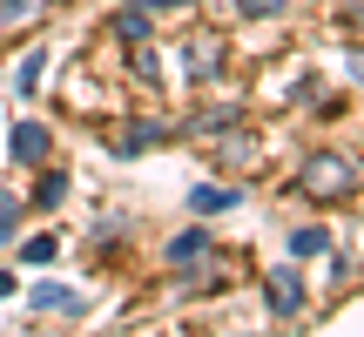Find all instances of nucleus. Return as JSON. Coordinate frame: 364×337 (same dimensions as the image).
<instances>
[{
  "mask_svg": "<svg viewBox=\"0 0 364 337\" xmlns=\"http://www.w3.org/2000/svg\"><path fill=\"white\" fill-rule=\"evenodd\" d=\"M48 149H54V135H48V122H14V129H7V156L21 162V168H34V162H48Z\"/></svg>",
  "mask_w": 364,
  "mask_h": 337,
  "instance_id": "obj_1",
  "label": "nucleus"
},
{
  "mask_svg": "<svg viewBox=\"0 0 364 337\" xmlns=\"http://www.w3.org/2000/svg\"><path fill=\"white\" fill-rule=\"evenodd\" d=\"M216 250V236H209V223H189L182 236H169V270H196V263Z\"/></svg>",
  "mask_w": 364,
  "mask_h": 337,
  "instance_id": "obj_2",
  "label": "nucleus"
},
{
  "mask_svg": "<svg viewBox=\"0 0 364 337\" xmlns=\"http://www.w3.org/2000/svg\"><path fill=\"white\" fill-rule=\"evenodd\" d=\"M263 297H270L277 317H297L304 311V284H297V263H284V270H270V284H263Z\"/></svg>",
  "mask_w": 364,
  "mask_h": 337,
  "instance_id": "obj_3",
  "label": "nucleus"
},
{
  "mask_svg": "<svg viewBox=\"0 0 364 337\" xmlns=\"http://www.w3.org/2000/svg\"><path fill=\"white\" fill-rule=\"evenodd\" d=\"M304 182H311L317 196H344V189H351V168H344L338 156H317V162H311V176H304Z\"/></svg>",
  "mask_w": 364,
  "mask_h": 337,
  "instance_id": "obj_4",
  "label": "nucleus"
},
{
  "mask_svg": "<svg viewBox=\"0 0 364 337\" xmlns=\"http://www.w3.org/2000/svg\"><path fill=\"white\" fill-rule=\"evenodd\" d=\"M243 203V189H223V182H203V189H189V209L196 216H223V209Z\"/></svg>",
  "mask_w": 364,
  "mask_h": 337,
  "instance_id": "obj_5",
  "label": "nucleus"
},
{
  "mask_svg": "<svg viewBox=\"0 0 364 337\" xmlns=\"http://www.w3.org/2000/svg\"><path fill=\"white\" fill-rule=\"evenodd\" d=\"M34 311H61V317H81L88 304H81V290H68V284H34Z\"/></svg>",
  "mask_w": 364,
  "mask_h": 337,
  "instance_id": "obj_6",
  "label": "nucleus"
},
{
  "mask_svg": "<svg viewBox=\"0 0 364 337\" xmlns=\"http://www.w3.org/2000/svg\"><path fill=\"white\" fill-rule=\"evenodd\" d=\"M317 250H331V230H317V223L290 230V257H317Z\"/></svg>",
  "mask_w": 364,
  "mask_h": 337,
  "instance_id": "obj_7",
  "label": "nucleus"
},
{
  "mask_svg": "<svg viewBox=\"0 0 364 337\" xmlns=\"http://www.w3.org/2000/svg\"><path fill=\"white\" fill-rule=\"evenodd\" d=\"M115 34L129 41V48H142V34H149V7H122V14H115Z\"/></svg>",
  "mask_w": 364,
  "mask_h": 337,
  "instance_id": "obj_8",
  "label": "nucleus"
},
{
  "mask_svg": "<svg viewBox=\"0 0 364 337\" xmlns=\"http://www.w3.org/2000/svg\"><path fill=\"white\" fill-rule=\"evenodd\" d=\"M216 61H223V48H216V41H196V48H189V75H196V81H209V75H216Z\"/></svg>",
  "mask_w": 364,
  "mask_h": 337,
  "instance_id": "obj_9",
  "label": "nucleus"
},
{
  "mask_svg": "<svg viewBox=\"0 0 364 337\" xmlns=\"http://www.w3.org/2000/svg\"><path fill=\"white\" fill-rule=\"evenodd\" d=\"M162 135H169V129H162V122H135V129L122 135V156H135V149H149V142H162Z\"/></svg>",
  "mask_w": 364,
  "mask_h": 337,
  "instance_id": "obj_10",
  "label": "nucleus"
},
{
  "mask_svg": "<svg viewBox=\"0 0 364 337\" xmlns=\"http://www.w3.org/2000/svg\"><path fill=\"white\" fill-rule=\"evenodd\" d=\"M61 196H68V176H61V168H48L41 189H34V203H41V209H61Z\"/></svg>",
  "mask_w": 364,
  "mask_h": 337,
  "instance_id": "obj_11",
  "label": "nucleus"
},
{
  "mask_svg": "<svg viewBox=\"0 0 364 337\" xmlns=\"http://www.w3.org/2000/svg\"><path fill=\"white\" fill-rule=\"evenodd\" d=\"M21 216H27V203H21V196H7V189H0V243H7V236L21 230Z\"/></svg>",
  "mask_w": 364,
  "mask_h": 337,
  "instance_id": "obj_12",
  "label": "nucleus"
},
{
  "mask_svg": "<svg viewBox=\"0 0 364 337\" xmlns=\"http://www.w3.org/2000/svg\"><path fill=\"white\" fill-rule=\"evenodd\" d=\"M236 14H243V21H277V14L290 7V0H230Z\"/></svg>",
  "mask_w": 364,
  "mask_h": 337,
  "instance_id": "obj_13",
  "label": "nucleus"
},
{
  "mask_svg": "<svg viewBox=\"0 0 364 337\" xmlns=\"http://www.w3.org/2000/svg\"><path fill=\"white\" fill-rule=\"evenodd\" d=\"M41 75H48V54H27V61H21V95H34Z\"/></svg>",
  "mask_w": 364,
  "mask_h": 337,
  "instance_id": "obj_14",
  "label": "nucleus"
},
{
  "mask_svg": "<svg viewBox=\"0 0 364 337\" xmlns=\"http://www.w3.org/2000/svg\"><path fill=\"white\" fill-rule=\"evenodd\" d=\"M54 257V236H27L21 243V263H48Z\"/></svg>",
  "mask_w": 364,
  "mask_h": 337,
  "instance_id": "obj_15",
  "label": "nucleus"
},
{
  "mask_svg": "<svg viewBox=\"0 0 364 337\" xmlns=\"http://www.w3.org/2000/svg\"><path fill=\"white\" fill-rule=\"evenodd\" d=\"M34 7H41V0H0V21H27Z\"/></svg>",
  "mask_w": 364,
  "mask_h": 337,
  "instance_id": "obj_16",
  "label": "nucleus"
},
{
  "mask_svg": "<svg viewBox=\"0 0 364 337\" xmlns=\"http://www.w3.org/2000/svg\"><path fill=\"white\" fill-rule=\"evenodd\" d=\"M135 7H149V14H169V7H189V0H135Z\"/></svg>",
  "mask_w": 364,
  "mask_h": 337,
  "instance_id": "obj_17",
  "label": "nucleus"
},
{
  "mask_svg": "<svg viewBox=\"0 0 364 337\" xmlns=\"http://www.w3.org/2000/svg\"><path fill=\"white\" fill-rule=\"evenodd\" d=\"M0 297H14V270H0Z\"/></svg>",
  "mask_w": 364,
  "mask_h": 337,
  "instance_id": "obj_18",
  "label": "nucleus"
},
{
  "mask_svg": "<svg viewBox=\"0 0 364 337\" xmlns=\"http://www.w3.org/2000/svg\"><path fill=\"white\" fill-rule=\"evenodd\" d=\"M351 75H358V81H364V48H358V54H351Z\"/></svg>",
  "mask_w": 364,
  "mask_h": 337,
  "instance_id": "obj_19",
  "label": "nucleus"
},
{
  "mask_svg": "<svg viewBox=\"0 0 364 337\" xmlns=\"http://www.w3.org/2000/svg\"><path fill=\"white\" fill-rule=\"evenodd\" d=\"M351 21H364V0H351Z\"/></svg>",
  "mask_w": 364,
  "mask_h": 337,
  "instance_id": "obj_20",
  "label": "nucleus"
}]
</instances>
